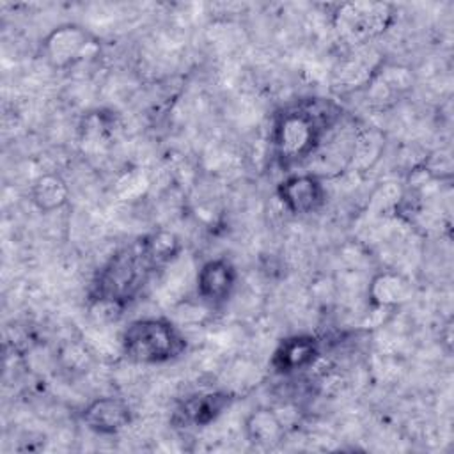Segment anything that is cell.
Returning <instances> with one entry per match:
<instances>
[{
    "label": "cell",
    "instance_id": "6",
    "mask_svg": "<svg viewBox=\"0 0 454 454\" xmlns=\"http://www.w3.org/2000/svg\"><path fill=\"white\" fill-rule=\"evenodd\" d=\"M277 197L293 215H310L326 200V188L321 176L298 172L284 177L277 186Z\"/></svg>",
    "mask_w": 454,
    "mask_h": 454
},
{
    "label": "cell",
    "instance_id": "15",
    "mask_svg": "<svg viewBox=\"0 0 454 454\" xmlns=\"http://www.w3.org/2000/svg\"><path fill=\"white\" fill-rule=\"evenodd\" d=\"M138 245H140L144 255L147 257V261L153 264V268L172 262L181 252L179 239L176 238V234L167 232V231L153 232V234L145 236Z\"/></svg>",
    "mask_w": 454,
    "mask_h": 454
},
{
    "label": "cell",
    "instance_id": "8",
    "mask_svg": "<svg viewBox=\"0 0 454 454\" xmlns=\"http://www.w3.org/2000/svg\"><path fill=\"white\" fill-rule=\"evenodd\" d=\"M238 282V271L227 257H216L206 261L195 278L197 296L209 307L225 303Z\"/></svg>",
    "mask_w": 454,
    "mask_h": 454
},
{
    "label": "cell",
    "instance_id": "4",
    "mask_svg": "<svg viewBox=\"0 0 454 454\" xmlns=\"http://www.w3.org/2000/svg\"><path fill=\"white\" fill-rule=\"evenodd\" d=\"M394 5L387 2H344L333 11V27L340 39L351 44L381 35L394 21Z\"/></svg>",
    "mask_w": 454,
    "mask_h": 454
},
{
    "label": "cell",
    "instance_id": "11",
    "mask_svg": "<svg viewBox=\"0 0 454 454\" xmlns=\"http://www.w3.org/2000/svg\"><path fill=\"white\" fill-rule=\"evenodd\" d=\"M411 282L397 271L376 273L367 287V298L372 309H394L411 298Z\"/></svg>",
    "mask_w": 454,
    "mask_h": 454
},
{
    "label": "cell",
    "instance_id": "1",
    "mask_svg": "<svg viewBox=\"0 0 454 454\" xmlns=\"http://www.w3.org/2000/svg\"><path fill=\"white\" fill-rule=\"evenodd\" d=\"M339 114L328 101H301L277 114L271 128L275 160L282 168H291L312 158L326 129L335 124Z\"/></svg>",
    "mask_w": 454,
    "mask_h": 454
},
{
    "label": "cell",
    "instance_id": "17",
    "mask_svg": "<svg viewBox=\"0 0 454 454\" xmlns=\"http://www.w3.org/2000/svg\"><path fill=\"white\" fill-rule=\"evenodd\" d=\"M101 119H103V117H99V128L103 126V121H101ZM103 131H105V129H94L96 135H103Z\"/></svg>",
    "mask_w": 454,
    "mask_h": 454
},
{
    "label": "cell",
    "instance_id": "2",
    "mask_svg": "<svg viewBox=\"0 0 454 454\" xmlns=\"http://www.w3.org/2000/svg\"><path fill=\"white\" fill-rule=\"evenodd\" d=\"M153 264L144 255L140 245L115 252L96 273L90 298L108 309H122L145 284Z\"/></svg>",
    "mask_w": 454,
    "mask_h": 454
},
{
    "label": "cell",
    "instance_id": "9",
    "mask_svg": "<svg viewBox=\"0 0 454 454\" xmlns=\"http://www.w3.org/2000/svg\"><path fill=\"white\" fill-rule=\"evenodd\" d=\"M82 420L96 434L112 436L129 426L133 411L126 399L117 395H101L92 399L82 410Z\"/></svg>",
    "mask_w": 454,
    "mask_h": 454
},
{
    "label": "cell",
    "instance_id": "5",
    "mask_svg": "<svg viewBox=\"0 0 454 454\" xmlns=\"http://www.w3.org/2000/svg\"><path fill=\"white\" fill-rule=\"evenodd\" d=\"M96 37L80 25L64 23L55 27L41 44L44 60L55 69H67L82 62L96 50Z\"/></svg>",
    "mask_w": 454,
    "mask_h": 454
},
{
    "label": "cell",
    "instance_id": "16",
    "mask_svg": "<svg viewBox=\"0 0 454 454\" xmlns=\"http://www.w3.org/2000/svg\"><path fill=\"white\" fill-rule=\"evenodd\" d=\"M383 147V138L376 131H362L353 137L349 163L355 167H367L378 160Z\"/></svg>",
    "mask_w": 454,
    "mask_h": 454
},
{
    "label": "cell",
    "instance_id": "10",
    "mask_svg": "<svg viewBox=\"0 0 454 454\" xmlns=\"http://www.w3.org/2000/svg\"><path fill=\"white\" fill-rule=\"evenodd\" d=\"M319 358V342L312 335H291L284 339L271 356V367L282 376H293L310 369Z\"/></svg>",
    "mask_w": 454,
    "mask_h": 454
},
{
    "label": "cell",
    "instance_id": "7",
    "mask_svg": "<svg viewBox=\"0 0 454 454\" xmlns=\"http://www.w3.org/2000/svg\"><path fill=\"white\" fill-rule=\"evenodd\" d=\"M234 397L225 390L199 392L186 397L174 411L172 422L177 427H204L215 422L231 404Z\"/></svg>",
    "mask_w": 454,
    "mask_h": 454
},
{
    "label": "cell",
    "instance_id": "14",
    "mask_svg": "<svg viewBox=\"0 0 454 454\" xmlns=\"http://www.w3.org/2000/svg\"><path fill=\"white\" fill-rule=\"evenodd\" d=\"M32 204L43 213H53L60 209L69 199V186L64 177L55 172L41 174L30 186Z\"/></svg>",
    "mask_w": 454,
    "mask_h": 454
},
{
    "label": "cell",
    "instance_id": "3",
    "mask_svg": "<svg viewBox=\"0 0 454 454\" xmlns=\"http://www.w3.org/2000/svg\"><path fill=\"white\" fill-rule=\"evenodd\" d=\"M186 337L167 317H140L131 321L121 333L122 355L144 365L167 364L186 351Z\"/></svg>",
    "mask_w": 454,
    "mask_h": 454
},
{
    "label": "cell",
    "instance_id": "12",
    "mask_svg": "<svg viewBox=\"0 0 454 454\" xmlns=\"http://www.w3.org/2000/svg\"><path fill=\"white\" fill-rule=\"evenodd\" d=\"M245 436L250 443L259 447H270L278 443L286 434V424L280 415L268 406L252 410L243 422Z\"/></svg>",
    "mask_w": 454,
    "mask_h": 454
},
{
    "label": "cell",
    "instance_id": "13",
    "mask_svg": "<svg viewBox=\"0 0 454 454\" xmlns=\"http://www.w3.org/2000/svg\"><path fill=\"white\" fill-rule=\"evenodd\" d=\"M410 87H411L410 71L401 66L380 67L372 73V76L367 82L369 99L380 105L394 103Z\"/></svg>",
    "mask_w": 454,
    "mask_h": 454
}]
</instances>
